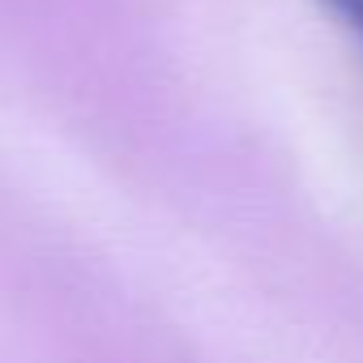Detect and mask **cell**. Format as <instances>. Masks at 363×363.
I'll use <instances>...</instances> for the list:
<instances>
[{
    "label": "cell",
    "instance_id": "obj_1",
    "mask_svg": "<svg viewBox=\"0 0 363 363\" xmlns=\"http://www.w3.org/2000/svg\"><path fill=\"white\" fill-rule=\"evenodd\" d=\"M320 5H325L359 43H363V0H320Z\"/></svg>",
    "mask_w": 363,
    "mask_h": 363
}]
</instances>
